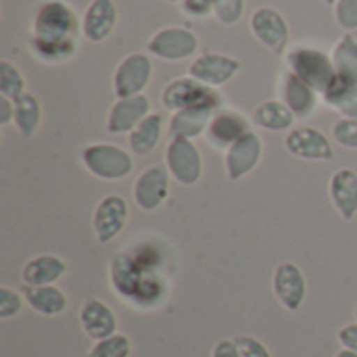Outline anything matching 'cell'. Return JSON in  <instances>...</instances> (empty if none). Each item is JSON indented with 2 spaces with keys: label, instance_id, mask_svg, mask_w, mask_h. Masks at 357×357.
<instances>
[{
  "label": "cell",
  "instance_id": "cell-17",
  "mask_svg": "<svg viewBox=\"0 0 357 357\" xmlns=\"http://www.w3.org/2000/svg\"><path fill=\"white\" fill-rule=\"evenodd\" d=\"M79 322H82L84 333L94 341L109 339L117 333V318H115L113 310L98 299H88L82 305Z\"/></svg>",
  "mask_w": 357,
  "mask_h": 357
},
{
  "label": "cell",
  "instance_id": "cell-7",
  "mask_svg": "<svg viewBox=\"0 0 357 357\" xmlns=\"http://www.w3.org/2000/svg\"><path fill=\"white\" fill-rule=\"evenodd\" d=\"M128 215H130V207L121 195H107L105 199H100L92 215V228L98 243L107 245L115 241L123 232L128 224Z\"/></svg>",
  "mask_w": 357,
  "mask_h": 357
},
{
  "label": "cell",
  "instance_id": "cell-31",
  "mask_svg": "<svg viewBox=\"0 0 357 357\" xmlns=\"http://www.w3.org/2000/svg\"><path fill=\"white\" fill-rule=\"evenodd\" d=\"M0 94L10 100H17L21 94H25V82L21 73L8 61H0Z\"/></svg>",
  "mask_w": 357,
  "mask_h": 357
},
{
  "label": "cell",
  "instance_id": "cell-21",
  "mask_svg": "<svg viewBox=\"0 0 357 357\" xmlns=\"http://www.w3.org/2000/svg\"><path fill=\"white\" fill-rule=\"evenodd\" d=\"M117 23V8L113 0H92L84 15V36L90 42L105 40Z\"/></svg>",
  "mask_w": 357,
  "mask_h": 357
},
{
  "label": "cell",
  "instance_id": "cell-36",
  "mask_svg": "<svg viewBox=\"0 0 357 357\" xmlns=\"http://www.w3.org/2000/svg\"><path fill=\"white\" fill-rule=\"evenodd\" d=\"M236 345H238L243 357H272V354L268 351V347L259 339H255V337H238Z\"/></svg>",
  "mask_w": 357,
  "mask_h": 357
},
{
  "label": "cell",
  "instance_id": "cell-24",
  "mask_svg": "<svg viewBox=\"0 0 357 357\" xmlns=\"http://www.w3.org/2000/svg\"><path fill=\"white\" fill-rule=\"evenodd\" d=\"M282 94H284V105L295 113V117H307V115L314 113V109H316V90L310 88L295 73H289L284 77Z\"/></svg>",
  "mask_w": 357,
  "mask_h": 357
},
{
  "label": "cell",
  "instance_id": "cell-27",
  "mask_svg": "<svg viewBox=\"0 0 357 357\" xmlns=\"http://www.w3.org/2000/svg\"><path fill=\"white\" fill-rule=\"evenodd\" d=\"M333 63H335L337 79L357 86V40L351 33H345L339 40L333 54Z\"/></svg>",
  "mask_w": 357,
  "mask_h": 357
},
{
  "label": "cell",
  "instance_id": "cell-30",
  "mask_svg": "<svg viewBox=\"0 0 357 357\" xmlns=\"http://www.w3.org/2000/svg\"><path fill=\"white\" fill-rule=\"evenodd\" d=\"M132 354V343L126 335L115 333L109 339L96 341V345L88 351L86 357H130Z\"/></svg>",
  "mask_w": 357,
  "mask_h": 357
},
{
  "label": "cell",
  "instance_id": "cell-40",
  "mask_svg": "<svg viewBox=\"0 0 357 357\" xmlns=\"http://www.w3.org/2000/svg\"><path fill=\"white\" fill-rule=\"evenodd\" d=\"M15 119V102L10 98L0 96V126H6Z\"/></svg>",
  "mask_w": 357,
  "mask_h": 357
},
{
  "label": "cell",
  "instance_id": "cell-39",
  "mask_svg": "<svg viewBox=\"0 0 357 357\" xmlns=\"http://www.w3.org/2000/svg\"><path fill=\"white\" fill-rule=\"evenodd\" d=\"M211 357H243V356H241V349H238L236 341H228V339H224V341H220V343L213 347V354H211Z\"/></svg>",
  "mask_w": 357,
  "mask_h": 357
},
{
  "label": "cell",
  "instance_id": "cell-29",
  "mask_svg": "<svg viewBox=\"0 0 357 357\" xmlns=\"http://www.w3.org/2000/svg\"><path fill=\"white\" fill-rule=\"evenodd\" d=\"M324 100L341 111L347 119H357V86L354 84H345L341 79H337L331 90L324 94Z\"/></svg>",
  "mask_w": 357,
  "mask_h": 357
},
{
  "label": "cell",
  "instance_id": "cell-4",
  "mask_svg": "<svg viewBox=\"0 0 357 357\" xmlns=\"http://www.w3.org/2000/svg\"><path fill=\"white\" fill-rule=\"evenodd\" d=\"M289 65H291L293 73L299 79H303L310 88H314L316 92L326 94L331 90V86L337 82L335 63L324 52H320L316 48L299 46V48L291 50Z\"/></svg>",
  "mask_w": 357,
  "mask_h": 357
},
{
  "label": "cell",
  "instance_id": "cell-19",
  "mask_svg": "<svg viewBox=\"0 0 357 357\" xmlns=\"http://www.w3.org/2000/svg\"><path fill=\"white\" fill-rule=\"evenodd\" d=\"M331 201L337 207V211L341 213L343 220H354L357 213V174L349 167H343L339 172H335V176L331 178Z\"/></svg>",
  "mask_w": 357,
  "mask_h": 357
},
{
  "label": "cell",
  "instance_id": "cell-28",
  "mask_svg": "<svg viewBox=\"0 0 357 357\" xmlns=\"http://www.w3.org/2000/svg\"><path fill=\"white\" fill-rule=\"evenodd\" d=\"M15 102V119L13 123L17 126V130L27 138L31 136L38 126H40V119H42V109H40V102L33 94H21Z\"/></svg>",
  "mask_w": 357,
  "mask_h": 357
},
{
  "label": "cell",
  "instance_id": "cell-18",
  "mask_svg": "<svg viewBox=\"0 0 357 357\" xmlns=\"http://www.w3.org/2000/svg\"><path fill=\"white\" fill-rule=\"evenodd\" d=\"M249 130V121L234 111H220L213 115L209 128H207V138L213 146L218 149H230L238 138H243Z\"/></svg>",
  "mask_w": 357,
  "mask_h": 357
},
{
  "label": "cell",
  "instance_id": "cell-14",
  "mask_svg": "<svg viewBox=\"0 0 357 357\" xmlns=\"http://www.w3.org/2000/svg\"><path fill=\"white\" fill-rule=\"evenodd\" d=\"M197 36L188 29L182 27H169V29H161L159 33H155V38L149 42V50L161 59H169V61H178V59H186L197 50Z\"/></svg>",
  "mask_w": 357,
  "mask_h": 357
},
{
  "label": "cell",
  "instance_id": "cell-35",
  "mask_svg": "<svg viewBox=\"0 0 357 357\" xmlns=\"http://www.w3.org/2000/svg\"><path fill=\"white\" fill-rule=\"evenodd\" d=\"M337 21L345 29H356L357 0H339V4H337Z\"/></svg>",
  "mask_w": 357,
  "mask_h": 357
},
{
  "label": "cell",
  "instance_id": "cell-26",
  "mask_svg": "<svg viewBox=\"0 0 357 357\" xmlns=\"http://www.w3.org/2000/svg\"><path fill=\"white\" fill-rule=\"evenodd\" d=\"M293 121H295V113L280 100L261 102L253 113V123L264 130H272V132L289 130L293 126Z\"/></svg>",
  "mask_w": 357,
  "mask_h": 357
},
{
  "label": "cell",
  "instance_id": "cell-1",
  "mask_svg": "<svg viewBox=\"0 0 357 357\" xmlns=\"http://www.w3.org/2000/svg\"><path fill=\"white\" fill-rule=\"evenodd\" d=\"M151 251L138 249L136 253H117L109 266L113 291L140 310L157 307L167 295L161 259Z\"/></svg>",
  "mask_w": 357,
  "mask_h": 357
},
{
  "label": "cell",
  "instance_id": "cell-16",
  "mask_svg": "<svg viewBox=\"0 0 357 357\" xmlns=\"http://www.w3.org/2000/svg\"><path fill=\"white\" fill-rule=\"evenodd\" d=\"M146 115H151V105L144 94H136L130 98H119L107 117L109 134H126L132 132Z\"/></svg>",
  "mask_w": 357,
  "mask_h": 357
},
{
  "label": "cell",
  "instance_id": "cell-12",
  "mask_svg": "<svg viewBox=\"0 0 357 357\" xmlns=\"http://www.w3.org/2000/svg\"><path fill=\"white\" fill-rule=\"evenodd\" d=\"M274 293L289 312H297L303 305L307 284L303 272L293 261H284L274 270Z\"/></svg>",
  "mask_w": 357,
  "mask_h": 357
},
{
  "label": "cell",
  "instance_id": "cell-44",
  "mask_svg": "<svg viewBox=\"0 0 357 357\" xmlns=\"http://www.w3.org/2000/svg\"><path fill=\"white\" fill-rule=\"evenodd\" d=\"M356 318H357V307H356Z\"/></svg>",
  "mask_w": 357,
  "mask_h": 357
},
{
  "label": "cell",
  "instance_id": "cell-15",
  "mask_svg": "<svg viewBox=\"0 0 357 357\" xmlns=\"http://www.w3.org/2000/svg\"><path fill=\"white\" fill-rule=\"evenodd\" d=\"M241 69V63L232 56H226V54H215V52H209V54H203L199 56L188 73L190 77L203 82L205 86H222L226 84L230 77H234Z\"/></svg>",
  "mask_w": 357,
  "mask_h": 357
},
{
  "label": "cell",
  "instance_id": "cell-20",
  "mask_svg": "<svg viewBox=\"0 0 357 357\" xmlns=\"http://www.w3.org/2000/svg\"><path fill=\"white\" fill-rule=\"evenodd\" d=\"M65 274H67V264L59 255H48V253L29 259L21 270L23 284H29V287L54 284Z\"/></svg>",
  "mask_w": 357,
  "mask_h": 357
},
{
  "label": "cell",
  "instance_id": "cell-10",
  "mask_svg": "<svg viewBox=\"0 0 357 357\" xmlns=\"http://www.w3.org/2000/svg\"><path fill=\"white\" fill-rule=\"evenodd\" d=\"M284 146L291 155L307 161H331L335 157L331 140L316 128H295L287 138Z\"/></svg>",
  "mask_w": 357,
  "mask_h": 357
},
{
  "label": "cell",
  "instance_id": "cell-33",
  "mask_svg": "<svg viewBox=\"0 0 357 357\" xmlns=\"http://www.w3.org/2000/svg\"><path fill=\"white\" fill-rule=\"evenodd\" d=\"M213 13L222 23L232 25L243 15V0H215L213 2Z\"/></svg>",
  "mask_w": 357,
  "mask_h": 357
},
{
  "label": "cell",
  "instance_id": "cell-41",
  "mask_svg": "<svg viewBox=\"0 0 357 357\" xmlns=\"http://www.w3.org/2000/svg\"><path fill=\"white\" fill-rule=\"evenodd\" d=\"M335 357H357L356 351H349V349H343V351H339Z\"/></svg>",
  "mask_w": 357,
  "mask_h": 357
},
{
  "label": "cell",
  "instance_id": "cell-38",
  "mask_svg": "<svg viewBox=\"0 0 357 357\" xmlns=\"http://www.w3.org/2000/svg\"><path fill=\"white\" fill-rule=\"evenodd\" d=\"M339 341L345 349L357 354V324H347L339 331Z\"/></svg>",
  "mask_w": 357,
  "mask_h": 357
},
{
  "label": "cell",
  "instance_id": "cell-32",
  "mask_svg": "<svg viewBox=\"0 0 357 357\" xmlns=\"http://www.w3.org/2000/svg\"><path fill=\"white\" fill-rule=\"evenodd\" d=\"M23 307V295L8 289V287H0V318H13L21 312Z\"/></svg>",
  "mask_w": 357,
  "mask_h": 357
},
{
  "label": "cell",
  "instance_id": "cell-6",
  "mask_svg": "<svg viewBox=\"0 0 357 357\" xmlns=\"http://www.w3.org/2000/svg\"><path fill=\"white\" fill-rule=\"evenodd\" d=\"M165 161L172 178L182 186H195L203 176L201 153L188 138H172L165 149Z\"/></svg>",
  "mask_w": 357,
  "mask_h": 357
},
{
  "label": "cell",
  "instance_id": "cell-2",
  "mask_svg": "<svg viewBox=\"0 0 357 357\" xmlns=\"http://www.w3.org/2000/svg\"><path fill=\"white\" fill-rule=\"evenodd\" d=\"M77 17L61 0L42 4L33 21L31 48L44 61H63L75 52Z\"/></svg>",
  "mask_w": 357,
  "mask_h": 357
},
{
  "label": "cell",
  "instance_id": "cell-9",
  "mask_svg": "<svg viewBox=\"0 0 357 357\" xmlns=\"http://www.w3.org/2000/svg\"><path fill=\"white\" fill-rule=\"evenodd\" d=\"M151 73H153V65L149 61V56L144 54H130L126 56L117 71H115V77H113V88H115V94L119 98H130V96H136L140 94L149 79H151Z\"/></svg>",
  "mask_w": 357,
  "mask_h": 357
},
{
  "label": "cell",
  "instance_id": "cell-5",
  "mask_svg": "<svg viewBox=\"0 0 357 357\" xmlns=\"http://www.w3.org/2000/svg\"><path fill=\"white\" fill-rule=\"evenodd\" d=\"M163 107L172 111H182L190 107H213L218 109L222 98L218 92L211 90V86H205L203 82L195 77H180L174 79L161 94Z\"/></svg>",
  "mask_w": 357,
  "mask_h": 357
},
{
  "label": "cell",
  "instance_id": "cell-43",
  "mask_svg": "<svg viewBox=\"0 0 357 357\" xmlns=\"http://www.w3.org/2000/svg\"><path fill=\"white\" fill-rule=\"evenodd\" d=\"M172 2H184V0H172Z\"/></svg>",
  "mask_w": 357,
  "mask_h": 357
},
{
  "label": "cell",
  "instance_id": "cell-37",
  "mask_svg": "<svg viewBox=\"0 0 357 357\" xmlns=\"http://www.w3.org/2000/svg\"><path fill=\"white\" fill-rule=\"evenodd\" d=\"M213 2L215 0H184L182 8L192 17H205L213 10Z\"/></svg>",
  "mask_w": 357,
  "mask_h": 357
},
{
  "label": "cell",
  "instance_id": "cell-25",
  "mask_svg": "<svg viewBox=\"0 0 357 357\" xmlns=\"http://www.w3.org/2000/svg\"><path fill=\"white\" fill-rule=\"evenodd\" d=\"M163 132V117L159 113L146 115L132 132H130V149L134 155H149L161 140Z\"/></svg>",
  "mask_w": 357,
  "mask_h": 357
},
{
  "label": "cell",
  "instance_id": "cell-42",
  "mask_svg": "<svg viewBox=\"0 0 357 357\" xmlns=\"http://www.w3.org/2000/svg\"><path fill=\"white\" fill-rule=\"evenodd\" d=\"M326 2H328V4H335V0H326Z\"/></svg>",
  "mask_w": 357,
  "mask_h": 357
},
{
  "label": "cell",
  "instance_id": "cell-3",
  "mask_svg": "<svg viewBox=\"0 0 357 357\" xmlns=\"http://www.w3.org/2000/svg\"><path fill=\"white\" fill-rule=\"evenodd\" d=\"M84 167L100 180H123L134 172V159L128 151L115 144L96 142L82 151Z\"/></svg>",
  "mask_w": 357,
  "mask_h": 357
},
{
  "label": "cell",
  "instance_id": "cell-34",
  "mask_svg": "<svg viewBox=\"0 0 357 357\" xmlns=\"http://www.w3.org/2000/svg\"><path fill=\"white\" fill-rule=\"evenodd\" d=\"M335 140L345 149H357V119H341L335 123Z\"/></svg>",
  "mask_w": 357,
  "mask_h": 357
},
{
  "label": "cell",
  "instance_id": "cell-11",
  "mask_svg": "<svg viewBox=\"0 0 357 357\" xmlns=\"http://www.w3.org/2000/svg\"><path fill=\"white\" fill-rule=\"evenodd\" d=\"M261 138L255 132H247L226 151V174L230 180H243L251 174L261 159Z\"/></svg>",
  "mask_w": 357,
  "mask_h": 357
},
{
  "label": "cell",
  "instance_id": "cell-22",
  "mask_svg": "<svg viewBox=\"0 0 357 357\" xmlns=\"http://www.w3.org/2000/svg\"><path fill=\"white\" fill-rule=\"evenodd\" d=\"M213 107H190L176 111V115L169 121V134L172 138H197L203 130L209 128L213 119Z\"/></svg>",
  "mask_w": 357,
  "mask_h": 357
},
{
  "label": "cell",
  "instance_id": "cell-8",
  "mask_svg": "<svg viewBox=\"0 0 357 357\" xmlns=\"http://www.w3.org/2000/svg\"><path fill=\"white\" fill-rule=\"evenodd\" d=\"M169 180L172 174L163 165L146 167L134 182V203L142 211H155L163 205L169 195Z\"/></svg>",
  "mask_w": 357,
  "mask_h": 357
},
{
  "label": "cell",
  "instance_id": "cell-13",
  "mask_svg": "<svg viewBox=\"0 0 357 357\" xmlns=\"http://www.w3.org/2000/svg\"><path fill=\"white\" fill-rule=\"evenodd\" d=\"M251 29L257 36V40L272 48L274 52H282L289 42V25L276 8H257L251 17Z\"/></svg>",
  "mask_w": 357,
  "mask_h": 357
},
{
  "label": "cell",
  "instance_id": "cell-23",
  "mask_svg": "<svg viewBox=\"0 0 357 357\" xmlns=\"http://www.w3.org/2000/svg\"><path fill=\"white\" fill-rule=\"evenodd\" d=\"M21 295L27 301V305L42 316H59L67 310V295L54 284H46V287L23 284Z\"/></svg>",
  "mask_w": 357,
  "mask_h": 357
}]
</instances>
